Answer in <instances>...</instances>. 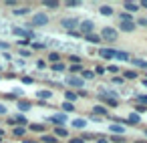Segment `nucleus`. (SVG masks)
Here are the masks:
<instances>
[{"instance_id":"obj_2","label":"nucleus","mask_w":147,"mask_h":143,"mask_svg":"<svg viewBox=\"0 0 147 143\" xmlns=\"http://www.w3.org/2000/svg\"><path fill=\"white\" fill-rule=\"evenodd\" d=\"M45 24H49V14L36 12V14H32V20H30L28 26H45Z\"/></svg>"},{"instance_id":"obj_21","label":"nucleus","mask_w":147,"mask_h":143,"mask_svg":"<svg viewBox=\"0 0 147 143\" xmlns=\"http://www.w3.org/2000/svg\"><path fill=\"white\" fill-rule=\"evenodd\" d=\"M24 133H26V127H20V125L12 127V135L14 137H24Z\"/></svg>"},{"instance_id":"obj_1","label":"nucleus","mask_w":147,"mask_h":143,"mask_svg":"<svg viewBox=\"0 0 147 143\" xmlns=\"http://www.w3.org/2000/svg\"><path fill=\"white\" fill-rule=\"evenodd\" d=\"M101 40H107V42H115L117 40V36H119V32L113 28V26H103V30H101Z\"/></svg>"},{"instance_id":"obj_35","label":"nucleus","mask_w":147,"mask_h":143,"mask_svg":"<svg viewBox=\"0 0 147 143\" xmlns=\"http://www.w3.org/2000/svg\"><path fill=\"white\" fill-rule=\"evenodd\" d=\"M77 97H79V95H77V93H73V91H67V93H65V99H67L69 103H73Z\"/></svg>"},{"instance_id":"obj_17","label":"nucleus","mask_w":147,"mask_h":143,"mask_svg":"<svg viewBox=\"0 0 147 143\" xmlns=\"http://www.w3.org/2000/svg\"><path fill=\"white\" fill-rule=\"evenodd\" d=\"M71 125H73L75 129H85V127H87V119H85V117H77Z\"/></svg>"},{"instance_id":"obj_49","label":"nucleus","mask_w":147,"mask_h":143,"mask_svg":"<svg viewBox=\"0 0 147 143\" xmlns=\"http://www.w3.org/2000/svg\"><path fill=\"white\" fill-rule=\"evenodd\" d=\"M26 45H30V40H18V47H26Z\"/></svg>"},{"instance_id":"obj_44","label":"nucleus","mask_w":147,"mask_h":143,"mask_svg":"<svg viewBox=\"0 0 147 143\" xmlns=\"http://www.w3.org/2000/svg\"><path fill=\"white\" fill-rule=\"evenodd\" d=\"M107 71H109V73H119V67H117V65H109Z\"/></svg>"},{"instance_id":"obj_48","label":"nucleus","mask_w":147,"mask_h":143,"mask_svg":"<svg viewBox=\"0 0 147 143\" xmlns=\"http://www.w3.org/2000/svg\"><path fill=\"white\" fill-rule=\"evenodd\" d=\"M113 83H115V85H121L123 79H121V77H113Z\"/></svg>"},{"instance_id":"obj_8","label":"nucleus","mask_w":147,"mask_h":143,"mask_svg":"<svg viewBox=\"0 0 147 143\" xmlns=\"http://www.w3.org/2000/svg\"><path fill=\"white\" fill-rule=\"evenodd\" d=\"M99 57L105 59V61H109V59L115 57V49H99Z\"/></svg>"},{"instance_id":"obj_39","label":"nucleus","mask_w":147,"mask_h":143,"mask_svg":"<svg viewBox=\"0 0 147 143\" xmlns=\"http://www.w3.org/2000/svg\"><path fill=\"white\" fill-rule=\"evenodd\" d=\"M111 141H113V143H123V141H125V137H123V135H113V137H111Z\"/></svg>"},{"instance_id":"obj_25","label":"nucleus","mask_w":147,"mask_h":143,"mask_svg":"<svg viewBox=\"0 0 147 143\" xmlns=\"http://www.w3.org/2000/svg\"><path fill=\"white\" fill-rule=\"evenodd\" d=\"M141 119H139V115L137 113H129V117H127V125H137Z\"/></svg>"},{"instance_id":"obj_13","label":"nucleus","mask_w":147,"mask_h":143,"mask_svg":"<svg viewBox=\"0 0 147 143\" xmlns=\"http://www.w3.org/2000/svg\"><path fill=\"white\" fill-rule=\"evenodd\" d=\"M16 107H18L20 111H28V109H32V103L26 101V99H18V101H16Z\"/></svg>"},{"instance_id":"obj_47","label":"nucleus","mask_w":147,"mask_h":143,"mask_svg":"<svg viewBox=\"0 0 147 143\" xmlns=\"http://www.w3.org/2000/svg\"><path fill=\"white\" fill-rule=\"evenodd\" d=\"M36 67H38V69H45V67H47V61H38Z\"/></svg>"},{"instance_id":"obj_41","label":"nucleus","mask_w":147,"mask_h":143,"mask_svg":"<svg viewBox=\"0 0 147 143\" xmlns=\"http://www.w3.org/2000/svg\"><path fill=\"white\" fill-rule=\"evenodd\" d=\"M137 101L139 105H147V95H137Z\"/></svg>"},{"instance_id":"obj_59","label":"nucleus","mask_w":147,"mask_h":143,"mask_svg":"<svg viewBox=\"0 0 147 143\" xmlns=\"http://www.w3.org/2000/svg\"><path fill=\"white\" fill-rule=\"evenodd\" d=\"M145 135H147V127H145Z\"/></svg>"},{"instance_id":"obj_4","label":"nucleus","mask_w":147,"mask_h":143,"mask_svg":"<svg viewBox=\"0 0 147 143\" xmlns=\"http://www.w3.org/2000/svg\"><path fill=\"white\" fill-rule=\"evenodd\" d=\"M49 123H53L57 127H65V123H69V117H67V113H57V115L49 117Z\"/></svg>"},{"instance_id":"obj_11","label":"nucleus","mask_w":147,"mask_h":143,"mask_svg":"<svg viewBox=\"0 0 147 143\" xmlns=\"http://www.w3.org/2000/svg\"><path fill=\"white\" fill-rule=\"evenodd\" d=\"M12 32H14L16 36H22V40H28V38H30V30H28V28H18V26H16Z\"/></svg>"},{"instance_id":"obj_54","label":"nucleus","mask_w":147,"mask_h":143,"mask_svg":"<svg viewBox=\"0 0 147 143\" xmlns=\"http://www.w3.org/2000/svg\"><path fill=\"white\" fill-rule=\"evenodd\" d=\"M0 49H2V51H6V49H8V42H0Z\"/></svg>"},{"instance_id":"obj_16","label":"nucleus","mask_w":147,"mask_h":143,"mask_svg":"<svg viewBox=\"0 0 147 143\" xmlns=\"http://www.w3.org/2000/svg\"><path fill=\"white\" fill-rule=\"evenodd\" d=\"M83 38H85L87 42H93V45H99V42H101V36H99L97 32H91V34H85Z\"/></svg>"},{"instance_id":"obj_50","label":"nucleus","mask_w":147,"mask_h":143,"mask_svg":"<svg viewBox=\"0 0 147 143\" xmlns=\"http://www.w3.org/2000/svg\"><path fill=\"white\" fill-rule=\"evenodd\" d=\"M8 125H12V127H16V121H14V117H8Z\"/></svg>"},{"instance_id":"obj_33","label":"nucleus","mask_w":147,"mask_h":143,"mask_svg":"<svg viewBox=\"0 0 147 143\" xmlns=\"http://www.w3.org/2000/svg\"><path fill=\"white\" fill-rule=\"evenodd\" d=\"M131 63H133L135 67H141V69H147V61H143V59H131Z\"/></svg>"},{"instance_id":"obj_46","label":"nucleus","mask_w":147,"mask_h":143,"mask_svg":"<svg viewBox=\"0 0 147 143\" xmlns=\"http://www.w3.org/2000/svg\"><path fill=\"white\" fill-rule=\"evenodd\" d=\"M135 24H139V26H147V18H139Z\"/></svg>"},{"instance_id":"obj_57","label":"nucleus","mask_w":147,"mask_h":143,"mask_svg":"<svg viewBox=\"0 0 147 143\" xmlns=\"http://www.w3.org/2000/svg\"><path fill=\"white\" fill-rule=\"evenodd\" d=\"M143 87H145V89H147V79H143Z\"/></svg>"},{"instance_id":"obj_38","label":"nucleus","mask_w":147,"mask_h":143,"mask_svg":"<svg viewBox=\"0 0 147 143\" xmlns=\"http://www.w3.org/2000/svg\"><path fill=\"white\" fill-rule=\"evenodd\" d=\"M30 47L36 49V51H45L47 49V45H42V42H30Z\"/></svg>"},{"instance_id":"obj_51","label":"nucleus","mask_w":147,"mask_h":143,"mask_svg":"<svg viewBox=\"0 0 147 143\" xmlns=\"http://www.w3.org/2000/svg\"><path fill=\"white\" fill-rule=\"evenodd\" d=\"M97 143H109V139H105V137H97Z\"/></svg>"},{"instance_id":"obj_12","label":"nucleus","mask_w":147,"mask_h":143,"mask_svg":"<svg viewBox=\"0 0 147 143\" xmlns=\"http://www.w3.org/2000/svg\"><path fill=\"white\" fill-rule=\"evenodd\" d=\"M36 97H38V101H49V99L53 97V91H49V89H40V91H36Z\"/></svg>"},{"instance_id":"obj_24","label":"nucleus","mask_w":147,"mask_h":143,"mask_svg":"<svg viewBox=\"0 0 147 143\" xmlns=\"http://www.w3.org/2000/svg\"><path fill=\"white\" fill-rule=\"evenodd\" d=\"M14 121H16V125H20V127H24V125L28 123V121H26V117H24L22 113H16V115H14Z\"/></svg>"},{"instance_id":"obj_3","label":"nucleus","mask_w":147,"mask_h":143,"mask_svg":"<svg viewBox=\"0 0 147 143\" xmlns=\"http://www.w3.org/2000/svg\"><path fill=\"white\" fill-rule=\"evenodd\" d=\"M79 24H81V20H79L77 16H69V18H63V20H61V26H63V28H67L69 32H73Z\"/></svg>"},{"instance_id":"obj_37","label":"nucleus","mask_w":147,"mask_h":143,"mask_svg":"<svg viewBox=\"0 0 147 143\" xmlns=\"http://www.w3.org/2000/svg\"><path fill=\"white\" fill-rule=\"evenodd\" d=\"M65 6H69V8H77V6H81V2H79V0H69V2H65Z\"/></svg>"},{"instance_id":"obj_40","label":"nucleus","mask_w":147,"mask_h":143,"mask_svg":"<svg viewBox=\"0 0 147 143\" xmlns=\"http://www.w3.org/2000/svg\"><path fill=\"white\" fill-rule=\"evenodd\" d=\"M135 111H137V115H139V113H145V111H147V107H145V105H139V103H137V105H135Z\"/></svg>"},{"instance_id":"obj_43","label":"nucleus","mask_w":147,"mask_h":143,"mask_svg":"<svg viewBox=\"0 0 147 143\" xmlns=\"http://www.w3.org/2000/svg\"><path fill=\"white\" fill-rule=\"evenodd\" d=\"M105 71H107V69H105V67H103V65H99V67H97V69H95V75H103V73H105Z\"/></svg>"},{"instance_id":"obj_10","label":"nucleus","mask_w":147,"mask_h":143,"mask_svg":"<svg viewBox=\"0 0 147 143\" xmlns=\"http://www.w3.org/2000/svg\"><path fill=\"white\" fill-rule=\"evenodd\" d=\"M53 135H55L57 139H69V129H67V127H57Z\"/></svg>"},{"instance_id":"obj_5","label":"nucleus","mask_w":147,"mask_h":143,"mask_svg":"<svg viewBox=\"0 0 147 143\" xmlns=\"http://www.w3.org/2000/svg\"><path fill=\"white\" fill-rule=\"evenodd\" d=\"M93 30H95V22H93V20H81V24H79V34H81V36L91 34Z\"/></svg>"},{"instance_id":"obj_56","label":"nucleus","mask_w":147,"mask_h":143,"mask_svg":"<svg viewBox=\"0 0 147 143\" xmlns=\"http://www.w3.org/2000/svg\"><path fill=\"white\" fill-rule=\"evenodd\" d=\"M139 6H143V8H147V0H143V2H141Z\"/></svg>"},{"instance_id":"obj_9","label":"nucleus","mask_w":147,"mask_h":143,"mask_svg":"<svg viewBox=\"0 0 147 143\" xmlns=\"http://www.w3.org/2000/svg\"><path fill=\"white\" fill-rule=\"evenodd\" d=\"M93 115H97V117H109V111L103 105H95L93 107Z\"/></svg>"},{"instance_id":"obj_31","label":"nucleus","mask_w":147,"mask_h":143,"mask_svg":"<svg viewBox=\"0 0 147 143\" xmlns=\"http://www.w3.org/2000/svg\"><path fill=\"white\" fill-rule=\"evenodd\" d=\"M119 20H121V22H133V16H131L129 12H121V14H119Z\"/></svg>"},{"instance_id":"obj_28","label":"nucleus","mask_w":147,"mask_h":143,"mask_svg":"<svg viewBox=\"0 0 147 143\" xmlns=\"http://www.w3.org/2000/svg\"><path fill=\"white\" fill-rule=\"evenodd\" d=\"M42 4H45L47 8H51V10H57V8L61 6V4L57 2V0H45V2H42Z\"/></svg>"},{"instance_id":"obj_19","label":"nucleus","mask_w":147,"mask_h":143,"mask_svg":"<svg viewBox=\"0 0 147 143\" xmlns=\"http://www.w3.org/2000/svg\"><path fill=\"white\" fill-rule=\"evenodd\" d=\"M28 129L34 131V133H45V131H47V125H42V123H32Z\"/></svg>"},{"instance_id":"obj_29","label":"nucleus","mask_w":147,"mask_h":143,"mask_svg":"<svg viewBox=\"0 0 147 143\" xmlns=\"http://www.w3.org/2000/svg\"><path fill=\"white\" fill-rule=\"evenodd\" d=\"M51 69H53L55 73H65V71H67L65 63H57V65H51Z\"/></svg>"},{"instance_id":"obj_34","label":"nucleus","mask_w":147,"mask_h":143,"mask_svg":"<svg viewBox=\"0 0 147 143\" xmlns=\"http://www.w3.org/2000/svg\"><path fill=\"white\" fill-rule=\"evenodd\" d=\"M69 61H71L73 65H83V59H81L79 55H71V57H69Z\"/></svg>"},{"instance_id":"obj_45","label":"nucleus","mask_w":147,"mask_h":143,"mask_svg":"<svg viewBox=\"0 0 147 143\" xmlns=\"http://www.w3.org/2000/svg\"><path fill=\"white\" fill-rule=\"evenodd\" d=\"M22 83H24V85H32L34 79H32V77H22Z\"/></svg>"},{"instance_id":"obj_42","label":"nucleus","mask_w":147,"mask_h":143,"mask_svg":"<svg viewBox=\"0 0 147 143\" xmlns=\"http://www.w3.org/2000/svg\"><path fill=\"white\" fill-rule=\"evenodd\" d=\"M69 143H85L83 137H69Z\"/></svg>"},{"instance_id":"obj_20","label":"nucleus","mask_w":147,"mask_h":143,"mask_svg":"<svg viewBox=\"0 0 147 143\" xmlns=\"http://www.w3.org/2000/svg\"><path fill=\"white\" fill-rule=\"evenodd\" d=\"M113 59H119V61H131L129 53H125V51H115V57H113Z\"/></svg>"},{"instance_id":"obj_27","label":"nucleus","mask_w":147,"mask_h":143,"mask_svg":"<svg viewBox=\"0 0 147 143\" xmlns=\"http://www.w3.org/2000/svg\"><path fill=\"white\" fill-rule=\"evenodd\" d=\"M49 63H51V65L61 63V55H59V53H49Z\"/></svg>"},{"instance_id":"obj_7","label":"nucleus","mask_w":147,"mask_h":143,"mask_svg":"<svg viewBox=\"0 0 147 143\" xmlns=\"http://www.w3.org/2000/svg\"><path fill=\"white\" fill-rule=\"evenodd\" d=\"M135 28H137L135 20L133 22H119V30H123V32H133Z\"/></svg>"},{"instance_id":"obj_23","label":"nucleus","mask_w":147,"mask_h":143,"mask_svg":"<svg viewBox=\"0 0 147 143\" xmlns=\"http://www.w3.org/2000/svg\"><path fill=\"white\" fill-rule=\"evenodd\" d=\"M95 77V71H89V69H83V73H81V79L83 81H91Z\"/></svg>"},{"instance_id":"obj_22","label":"nucleus","mask_w":147,"mask_h":143,"mask_svg":"<svg viewBox=\"0 0 147 143\" xmlns=\"http://www.w3.org/2000/svg\"><path fill=\"white\" fill-rule=\"evenodd\" d=\"M12 12H14V16H24V14L30 12V8H28V6H20V8L16 6V10H12Z\"/></svg>"},{"instance_id":"obj_53","label":"nucleus","mask_w":147,"mask_h":143,"mask_svg":"<svg viewBox=\"0 0 147 143\" xmlns=\"http://www.w3.org/2000/svg\"><path fill=\"white\" fill-rule=\"evenodd\" d=\"M0 115H6V107L4 105H0Z\"/></svg>"},{"instance_id":"obj_55","label":"nucleus","mask_w":147,"mask_h":143,"mask_svg":"<svg viewBox=\"0 0 147 143\" xmlns=\"http://www.w3.org/2000/svg\"><path fill=\"white\" fill-rule=\"evenodd\" d=\"M22 143H40V141H32V139H24Z\"/></svg>"},{"instance_id":"obj_52","label":"nucleus","mask_w":147,"mask_h":143,"mask_svg":"<svg viewBox=\"0 0 147 143\" xmlns=\"http://www.w3.org/2000/svg\"><path fill=\"white\" fill-rule=\"evenodd\" d=\"M20 55H22V57H30L32 53H30V51H20Z\"/></svg>"},{"instance_id":"obj_18","label":"nucleus","mask_w":147,"mask_h":143,"mask_svg":"<svg viewBox=\"0 0 147 143\" xmlns=\"http://www.w3.org/2000/svg\"><path fill=\"white\" fill-rule=\"evenodd\" d=\"M123 8H125L129 14H133V12H137V10H139V4H137V2H125V4H123Z\"/></svg>"},{"instance_id":"obj_30","label":"nucleus","mask_w":147,"mask_h":143,"mask_svg":"<svg viewBox=\"0 0 147 143\" xmlns=\"http://www.w3.org/2000/svg\"><path fill=\"white\" fill-rule=\"evenodd\" d=\"M73 111H75V105L69 101H63V113H73Z\"/></svg>"},{"instance_id":"obj_58","label":"nucleus","mask_w":147,"mask_h":143,"mask_svg":"<svg viewBox=\"0 0 147 143\" xmlns=\"http://www.w3.org/2000/svg\"><path fill=\"white\" fill-rule=\"evenodd\" d=\"M2 137H4V131H2V129H0V139H2Z\"/></svg>"},{"instance_id":"obj_14","label":"nucleus","mask_w":147,"mask_h":143,"mask_svg":"<svg viewBox=\"0 0 147 143\" xmlns=\"http://www.w3.org/2000/svg\"><path fill=\"white\" fill-rule=\"evenodd\" d=\"M109 131H111L113 135H123V133H125V127H123V125H117V123H111V125H109Z\"/></svg>"},{"instance_id":"obj_6","label":"nucleus","mask_w":147,"mask_h":143,"mask_svg":"<svg viewBox=\"0 0 147 143\" xmlns=\"http://www.w3.org/2000/svg\"><path fill=\"white\" fill-rule=\"evenodd\" d=\"M65 83H67V85H71V87H77L79 91H83V87H85V81H83L81 77H73V75H71V77H67V79H65Z\"/></svg>"},{"instance_id":"obj_26","label":"nucleus","mask_w":147,"mask_h":143,"mask_svg":"<svg viewBox=\"0 0 147 143\" xmlns=\"http://www.w3.org/2000/svg\"><path fill=\"white\" fill-rule=\"evenodd\" d=\"M99 12H101L103 16H113V8H111V6H107V4H103V6L99 8Z\"/></svg>"},{"instance_id":"obj_15","label":"nucleus","mask_w":147,"mask_h":143,"mask_svg":"<svg viewBox=\"0 0 147 143\" xmlns=\"http://www.w3.org/2000/svg\"><path fill=\"white\" fill-rule=\"evenodd\" d=\"M40 143H59V139L53 133H42L40 135Z\"/></svg>"},{"instance_id":"obj_32","label":"nucleus","mask_w":147,"mask_h":143,"mask_svg":"<svg viewBox=\"0 0 147 143\" xmlns=\"http://www.w3.org/2000/svg\"><path fill=\"white\" fill-rule=\"evenodd\" d=\"M69 73H73V77H75L77 73H83V65H71V67H69Z\"/></svg>"},{"instance_id":"obj_36","label":"nucleus","mask_w":147,"mask_h":143,"mask_svg":"<svg viewBox=\"0 0 147 143\" xmlns=\"http://www.w3.org/2000/svg\"><path fill=\"white\" fill-rule=\"evenodd\" d=\"M123 79H137V71H125Z\"/></svg>"}]
</instances>
